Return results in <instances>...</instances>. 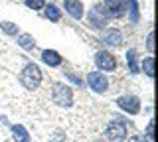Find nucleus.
Instances as JSON below:
<instances>
[{
	"instance_id": "a211bd4d",
	"label": "nucleus",
	"mask_w": 158,
	"mask_h": 142,
	"mask_svg": "<svg viewBox=\"0 0 158 142\" xmlns=\"http://www.w3.org/2000/svg\"><path fill=\"white\" fill-rule=\"evenodd\" d=\"M0 30H2L6 36H10V38H16L18 34H20V26L16 22H10V20H2L0 22Z\"/></svg>"
},
{
	"instance_id": "9d476101",
	"label": "nucleus",
	"mask_w": 158,
	"mask_h": 142,
	"mask_svg": "<svg viewBox=\"0 0 158 142\" xmlns=\"http://www.w3.org/2000/svg\"><path fill=\"white\" fill-rule=\"evenodd\" d=\"M125 16L131 26H138L142 20V10L138 0H125Z\"/></svg>"
},
{
	"instance_id": "aec40b11",
	"label": "nucleus",
	"mask_w": 158,
	"mask_h": 142,
	"mask_svg": "<svg viewBox=\"0 0 158 142\" xmlns=\"http://www.w3.org/2000/svg\"><path fill=\"white\" fill-rule=\"evenodd\" d=\"M48 0H24V4H26V8H30V10L34 12H42L44 6H46Z\"/></svg>"
},
{
	"instance_id": "0eeeda50",
	"label": "nucleus",
	"mask_w": 158,
	"mask_h": 142,
	"mask_svg": "<svg viewBox=\"0 0 158 142\" xmlns=\"http://www.w3.org/2000/svg\"><path fill=\"white\" fill-rule=\"evenodd\" d=\"M117 107L121 109L125 115H131V116H136L142 109V101L138 95H132V93H127V95H121L118 99L115 101Z\"/></svg>"
},
{
	"instance_id": "7ed1b4c3",
	"label": "nucleus",
	"mask_w": 158,
	"mask_h": 142,
	"mask_svg": "<svg viewBox=\"0 0 158 142\" xmlns=\"http://www.w3.org/2000/svg\"><path fill=\"white\" fill-rule=\"evenodd\" d=\"M105 142H125L128 138V122L123 116H113L103 130Z\"/></svg>"
},
{
	"instance_id": "f03ea898",
	"label": "nucleus",
	"mask_w": 158,
	"mask_h": 142,
	"mask_svg": "<svg viewBox=\"0 0 158 142\" xmlns=\"http://www.w3.org/2000/svg\"><path fill=\"white\" fill-rule=\"evenodd\" d=\"M18 79H20V83H22V87L26 91H38L40 85H42V81H44V73H42L38 63L28 61L26 65L22 67Z\"/></svg>"
},
{
	"instance_id": "6e6552de",
	"label": "nucleus",
	"mask_w": 158,
	"mask_h": 142,
	"mask_svg": "<svg viewBox=\"0 0 158 142\" xmlns=\"http://www.w3.org/2000/svg\"><path fill=\"white\" fill-rule=\"evenodd\" d=\"M101 42L107 46V50H117V47L123 46V42H125V36H123V32L118 30L115 26H107L101 30Z\"/></svg>"
},
{
	"instance_id": "412c9836",
	"label": "nucleus",
	"mask_w": 158,
	"mask_h": 142,
	"mask_svg": "<svg viewBox=\"0 0 158 142\" xmlns=\"http://www.w3.org/2000/svg\"><path fill=\"white\" fill-rule=\"evenodd\" d=\"M144 46H146V51H148V55H154V30H148Z\"/></svg>"
},
{
	"instance_id": "b1692460",
	"label": "nucleus",
	"mask_w": 158,
	"mask_h": 142,
	"mask_svg": "<svg viewBox=\"0 0 158 142\" xmlns=\"http://www.w3.org/2000/svg\"><path fill=\"white\" fill-rule=\"evenodd\" d=\"M125 142H148L142 134H128V138Z\"/></svg>"
},
{
	"instance_id": "4be33fe9",
	"label": "nucleus",
	"mask_w": 158,
	"mask_h": 142,
	"mask_svg": "<svg viewBox=\"0 0 158 142\" xmlns=\"http://www.w3.org/2000/svg\"><path fill=\"white\" fill-rule=\"evenodd\" d=\"M142 136L148 140V142H154V120H148V124H146V128H144V132H142Z\"/></svg>"
},
{
	"instance_id": "6ab92c4d",
	"label": "nucleus",
	"mask_w": 158,
	"mask_h": 142,
	"mask_svg": "<svg viewBox=\"0 0 158 142\" xmlns=\"http://www.w3.org/2000/svg\"><path fill=\"white\" fill-rule=\"evenodd\" d=\"M61 73H63V77H65V79H69V81L73 83L71 87H83V85H85V81H83L79 75H75V73H73L71 69H63Z\"/></svg>"
},
{
	"instance_id": "f257e3e1",
	"label": "nucleus",
	"mask_w": 158,
	"mask_h": 142,
	"mask_svg": "<svg viewBox=\"0 0 158 142\" xmlns=\"http://www.w3.org/2000/svg\"><path fill=\"white\" fill-rule=\"evenodd\" d=\"M52 101L53 105L59 109H71L73 103H75V93L73 87L65 81H56L52 85Z\"/></svg>"
},
{
	"instance_id": "2eb2a0df",
	"label": "nucleus",
	"mask_w": 158,
	"mask_h": 142,
	"mask_svg": "<svg viewBox=\"0 0 158 142\" xmlns=\"http://www.w3.org/2000/svg\"><path fill=\"white\" fill-rule=\"evenodd\" d=\"M10 132H12V140L14 142H32V134H30V130L26 128L24 124H10L8 126Z\"/></svg>"
},
{
	"instance_id": "20e7f679",
	"label": "nucleus",
	"mask_w": 158,
	"mask_h": 142,
	"mask_svg": "<svg viewBox=\"0 0 158 142\" xmlns=\"http://www.w3.org/2000/svg\"><path fill=\"white\" fill-rule=\"evenodd\" d=\"M83 18H85L87 26L91 28V30H99V32H101L103 28H107L109 22H111L101 2H99V4H93V6L85 12V16H83Z\"/></svg>"
},
{
	"instance_id": "ddd939ff",
	"label": "nucleus",
	"mask_w": 158,
	"mask_h": 142,
	"mask_svg": "<svg viewBox=\"0 0 158 142\" xmlns=\"http://www.w3.org/2000/svg\"><path fill=\"white\" fill-rule=\"evenodd\" d=\"M125 63H127V69L131 75H138L140 73V55H138V51L135 47H128L127 53H125Z\"/></svg>"
},
{
	"instance_id": "39448f33",
	"label": "nucleus",
	"mask_w": 158,
	"mask_h": 142,
	"mask_svg": "<svg viewBox=\"0 0 158 142\" xmlns=\"http://www.w3.org/2000/svg\"><path fill=\"white\" fill-rule=\"evenodd\" d=\"M93 61H95L97 71H101V73H115L118 67L117 55L111 50H97L93 53Z\"/></svg>"
},
{
	"instance_id": "dca6fc26",
	"label": "nucleus",
	"mask_w": 158,
	"mask_h": 142,
	"mask_svg": "<svg viewBox=\"0 0 158 142\" xmlns=\"http://www.w3.org/2000/svg\"><path fill=\"white\" fill-rule=\"evenodd\" d=\"M16 43L22 47L24 51H34V50H36V46H38L36 38H34L32 34H28V32H20L18 36H16Z\"/></svg>"
},
{
	"instance_id": "9b49d317",
	"label": "nucleus",
	"mask_w": 158,
	"mask_h": 142,
	"mask_svg": "<svg viewBox=\"0 0 158 142\" xmlns=\"http://www.w3.org/2000/svg\"><path fill=\"white\" fill-rule=\"evenodd\" d=\"M103 8H105L109 20H121L125 16V0H103Z\"/></svg>"
},
{
	"instance_id": "1a4fd4ad",
	"label": "nucleus",
	"mask_w": 158,
	"mask_h": 142,
	"mask_svg": "<svg viewBox=\"0 0 158 142\" xmlns=\"http://www.w3.org/2000/svg\"><path fill=\"white\" fill-rule=\"evenodd\" d=\"M61 10L65 12L71 20L81 22L83 16H85V4H83V0H63Z\"/></svg>"
},
{
	"instance_id": "f8f14e48",
	"label": "nucleus",
	"mask_w": 158,
	"mask_h": 142,
	"mask_svg": "<svg viewBox=\"0 0 158 142\" xmlns=\"http://www.w3.org/2000/svg\"><path fill=\"white\" fill-rule=\"evenodd\" d=\"M40 61H42L44 65L52 67V69H57V67L63 65V55L57 50H42V53H40Z\"/></svg>"
},
{
	"instance_id": "f3484780",
	"label": "nucleus",
	"mask_w": 158,
	"mask_h": 142,
	"mask_svg": "<svg viewBox=\"0 0 158 142\" xmlns=\"http://www.w3.org/2000/svg\"><path fill=\"white\" fill-rule=\"evenodd\" d=\"M140 73H144L148 79H154V55L140 57Z\"/></svg>"
},
{
	"instance_id": "5701e85b",
	"label": "nucleus",
	"mask_w": 158,
	"mask_h": 142,
	"mask_svg": "<svg viewBox=\"0 0 158 142\" xmlns=\"http://www.w3.org/2000/svg\"><path fill=\"white\" fill-rule=\"evenodd\" d=\"M49 142H65V132L63 130H56L49 136Z\"/></svg>"
},
{
	"instance_id": "4468645a",
	"label": "nucleus",
	"mask_w": 158,
	"mask_h": 142,
	"mask_svg": "<svg viewBox=\"0 0 158 142\" xmlns=\"http://www.w3.org/2000/svg\"><path fill=\"white\" fill-rule=\"evenodd\" d=\"M42 12H44V16H46V20H49L52 24L61 22V18H63V10L53 2H46V6H44Z\"/></svg>"
},
{
	"instance_id": "423d86ee",
	"label": "nucleus",
	"mask_w": 158,
	"mask_h": 142,
	"mask_svg": "<svg viewBox=\"0 0 158 142\" xmlns=\"http://www.w3.org/2000/svg\"><path fill=\"white\" fill-rule=\"evenodd\" d=\"M85 87H89L95 95H105L109 91V77L107 73H101V71H89L85 75Z\"/></svg>"
}]
</instances>
